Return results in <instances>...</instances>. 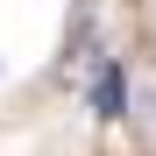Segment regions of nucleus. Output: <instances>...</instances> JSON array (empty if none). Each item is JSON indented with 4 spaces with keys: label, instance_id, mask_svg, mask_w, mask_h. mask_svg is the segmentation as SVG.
Listing matches in <instances>:
<instances>
[{
    "label": "nucleus",
    "instance_id": "obj_1",
    "mask_svg": "<svg viewBox=\"0 0 156 156\" xmlns=\"http://www.w3.org/2000/svg\"><path fill=\"white\" fill-rule=\"evenodd\" d=\"M92 107L107 114V121H121V64H107V71L92 78Z\"/></svg>",
    "mask_w": 156,
    "mask_h": 156
}]
</instances>
